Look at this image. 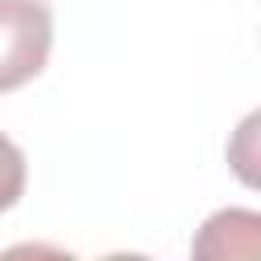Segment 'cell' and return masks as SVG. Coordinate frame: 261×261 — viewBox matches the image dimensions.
Instances as JSON below:
<instances>
[{"mask_svg":"<svg viewBox=\"0 0 261 261\" xmlns=\"http://www.w3.org/2000/svg\"><path fill=\"white\" fill-rule=\"evenodd\" d=\"M24 196V151L0 135V212H8Z\"/></svg>","mask_w":261,"mask_h":261,"instance_id":"2","label":"cell"},{"mask_svg":"<svg viewBox=\"0 0 261 261\" xmlns=\"http://www.w3.org/2000/svg\"><path fill=\"white\" fill-rule=\"evenodd\" d=\"M53 49V12L45 0H0V94L33 82Z\"/></svg>","mask_w":261,"mask_h":261,"instance_id":"1","label":"cell"}]
</instances>
